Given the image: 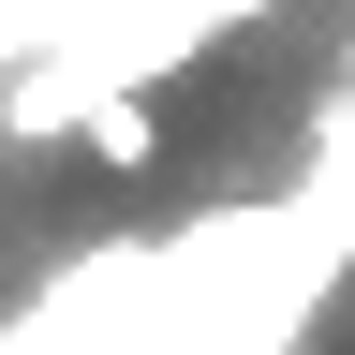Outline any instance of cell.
I'll use <instances>...</instances> for the list:
<instances>
[{"mask_svg": "<svg viewBox=\"0 0 355 355\" xmlns=\"http://www.w3.org/2000/svg\"><path fill=\"white\" fill-rule=\"evenodd\" d=\"M89 104H104V74H89L74 44H60V60H30L15 89H0V119H15V133H89Z\"/></svg>", "mask_w": 355, "mask_h": 355, "instance_id": "obj_1", "label": "cell"}, {"mask_svg": "<svg viewBox=\"0 0 355 355\" xmlns=\"http://www.w3.org/2000/svg\"><path fill=\"white\" fill-rule=\"evenodd\" d=\"M163 148V119L133 104V89H104V104H89V163H148Z\"/></svg>", "mask_w": 355, "mask_h": 355, "instance_id": "obj_2", "label": "cell"}]
</instances>
